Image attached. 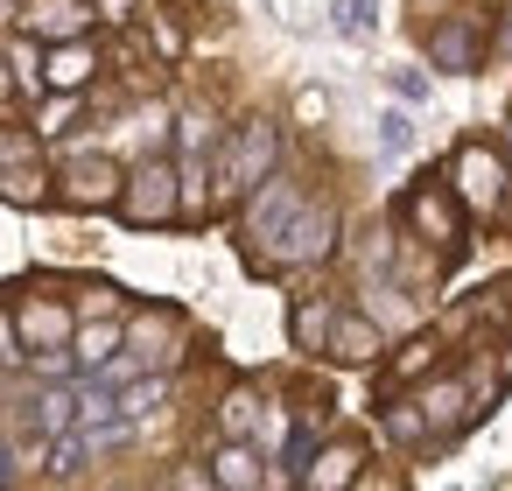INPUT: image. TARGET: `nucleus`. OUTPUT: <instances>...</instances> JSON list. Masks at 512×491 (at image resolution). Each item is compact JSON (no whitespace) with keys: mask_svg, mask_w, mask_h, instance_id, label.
Listing matches in <instances>:
<instances>
[{"mask_svg":"<svg viewBox=\"0 0 512 491\" xmlns=\"http://www.w3.org/2000/svg\"><path fill=\"white\" fill-rule=\"evenodd\" d=\"M134 232H155V225H176L183 218V162H169V155H148V162H134L127 169V183H120V204H113Z\"/></svg>","mask_w":512,"mask_h":491,"instance_id":"obj_1","label":"nucleus"},{"mask_svg":"<svg viewBox=\"0 0 512 491\" xmlns=\"http://www.w3.org/2000/svg\"><path fill=\"white\" fill-rule=\"evenodd\" d=\"M120 183H127L120 162H106L99 148H92V155L78 148V155L57 169V204H71V211H106V204H120Z\"/></svg>","mask_w":512,"mask_h":491,"instance_id":"obj_8","label":"nucleus"},{"mask_svg":"<svg viewBox=\"0 0 512 491\" xmlns=\"http://www.w3.org/2000/svg\"><path fill=\"white\" fill-rule=\"evenodd\" d=\"M0 484H15V456L8 449H0Z\"/></svg>","mask_w":512,"mask_h":491,"instance_id":"obj_33","label":"nucleus"},{"mask_svg":"<svg viewBox=\"0 0 512 491\" xmlns=\"http://www.w3.org/2000/svg\"><path fill=\"white\" fill-rule=\"evenodd\" d=\"M330 323H337V302L330 295H309V302H295L288 309V337H295V351H330Z\"/></svg>","mask_w":512,"mask_h":491,"instance_id":"obj_17","label":"nucleus"},{"mask_svg":"<svg viewBox=\"0 0 512 491\" xmlns=\"http://www.w3.org/2000/svg\"><path fill=\"white\" fill-rule=\"evenodd\" d=\"M407 225H414L442 260H456V253H463V197H456L442 176H428V183H414V190H407Z\"/></svg>","mask_w":512,"mask_h":491,"instance_id":"obj_5","label":"nucleus"},{"mask_svg":"<svg viewBox=\"0 0 512 491\" xmlns=\"http://www.w3.org/2000/svg\"><path fill=\"white\" fill-rule=\"evenodd\" d=\"M365 309L386 323V330H400V323H414L407 316V302H400V288H365Z\"/></svg>","mask_w":512,"mask_h":491,"instance_id":"obj_26","label":"nucleus"},{"mask_svg":"<svg viewBox=\"0 0 512 491\" xmlns=\"http://www.w3.org/2000/svg\"><path fill=\"white\" fill-rule=\"evenodd\" d=\"M372 15H379V0H330V29L344 43H365L372 36Z\"/></svg>","mask_w":512,"mask_h":491,"instance_id":"obj_22","label":"nucleus"},{"mask_svg":"<svg viewBox=\"0 0 512 491\" xmlns=\"http://www.w3.org/2000/svg\"><path fill=\"white\" fill-rule=\"evenodd\" d=\"M393 92L414 106V99H428V78H421V71H393Z\"/></svg>","mask_w":512,"mask_h":491,"instance_id":"obj_29","label":"nucleus"},{"mask_svg":"<svg viewBox=\"0 0 512 491\" xmlns=\"http://www.w3.org/2000/svg\"><path fill=\"white\" fill-rule=\"evenodd\" d=\"M274 162H281V127H274V120H246V127L232 134V148L211 162V169H218V204H246V197L274 176Z\"/></svg>","mask_w":512,"mask_h":491,"instance_id":"obj_2","label":"nucleus"},{"mask_svg":"<svg viewBox=\"0 0 512 491\" xmlns=\"http://www.w3.org/2000/svg\"><path fill=\"white\" fill-rule=\"evenodd\" d=\"M127 358H134V365H169V358H176V316H169V309H148V316L127 330Z\"/></svg>","mask_w":512,"mask_h":491,"instance_id":"obj_16","label":"nucleus"},{"mask_svg":"<svg viewBox=\"0 0 512 491\" xmlns=\"http://www.w3.org/2000/svg\"><path fill=\"white\" fill-rule=\"evenodd\" d=\"M421 414H428V435H463L484 407H477V379L470 372H435V379H421Z\"/></svg>","mask_w":512,"mask_h":491,"instance_id":"obj_9","label":"nucleus"},{"mask_svg":"<svg viewBox=\"0 0 512 491\" xmlns=\"http://www.w3.org/2000/svg\"><path fill=\"white\" fill-rule=\"evenodd\" d=\"M78 407H85V400H71L64 386L43 393V400H36V428H43V435H71V428H78Z\"/></svg>","mask_w":512,"mask_h":491,"instance_id":"obj_23","label":"nucleus"},{"mask_svg":"<svg viewBox=\"0 0 512 491\" xmlns=\"http://www.w3.org/2000/svg\"><path fill=\"white\" fill-rule=\"evenodd\" d=\"M218 428H225V435H253V428H260V393H253L246 379L218 400Z\"/></svg>","mask_w":512,"mask_h":491,"instance_id":"obj_20","label":"nucleus"},{"mask_svg":"<svg viewBox=\"0 0 512 491\" xmlns=\"http://www.w3.org/2000/svg\"><path fill=\"white\" fill-rule=\"evenodd\" d=\"M491 57H512V0H505V15H498V29H491Z\"/></svg>","mask_w":512,"mask_h":491,"instance_id":"obj_31","label":"nucleus"},{"mask_svg":"<svg viewBox=\"0 0 512 491\" xmlns=\"http://www.w3.org/2000/svg\"><path fill=\"white\" fill-rule=\"evenodd\" d=\"M22 29L36 43H71L92 29V0H22Z\"/></svg>","mask_w":512,"mask_h":491,"instance_id":"obj_12","label":"nucleus"},{"mask_svg":"<svg viewBox=\"0 0 512 491\" xmlns=\"http://www.w3.org/2000/svg\"><path fill=\"white\" fill-rule=\"evenodd\" d=\"M379 148H386V155H407V148H414V120H407V113H386V120H379Z\"/></svg>","mask_w":512,"mask_h":491,"instance_id":"obj_27","label":"nucleus"},{"mask_svg":"<svg viewBox=\"0 0 512 491\" xmlns=\"http://www.w3.org/2000/svg\"><path fill=\"white\" fill-rule=\"evenodd\" d=\"M0 162H36V141L29 134H0Z\"/></svg>","mask_w":512,"mask_h":491,"instance_id":"obj_28","label":"nucleus"},{"mask_svg":"<svg viewBox=\"0 0 512 491\" xmlns=\"http://www.w3.org/2000/svg\"><path fill=\"white\" fill-rule=\"evenodd\" d=\"M15 337H22V351H64L78 337V309L57 302V295H29L15 309Z\"/></svg>","mask_w":512,"mask_h":491,"instance_id":"obj_10","label":"nucleus"},{"mask_svg":"<svg viewBox=\"0 0 512 491\" xmlns=\"http://www.w3.org/2000/svg\"><path fill=\"white\" fill-rule=\"evenodd\" d=\"M386 351V323L372 316V309H337V323H330V358L337 365H372Z\"/></svg>","mask_w":512,"mask_h":491,"instance_id":"obj_11","label":"nucleus"},{"mask_svg":"<svg viewBox=\"0 0 512 491\" xmlns=\"http://www.w3.org/2000/svg\"><path fill=\"white\" fill-rule=\"evenodd\" d=\"M337 253V211L316 197H302V211L288 218V232L274 239V253H267V267H316V260H330Z\"/></svg>","mask_w":512,"mask_h":491,"instance_id":"obj_7","label":"nucleus"},{"mask_svg":"<svg viewBox=\"0 0 512 491\" xmlns=\"http://www.w3.org/2000/svg\"><path fill=\"white\" fill-rule=\"evenodd\" d=\"M211 484H225V491H260V484H281V477L260 463V449H253L246 435H232V442L211 456Z\"/></svg>","mask_w":512,"mask_h":491,"instance_id":"obj_15","label":"nucleus"},{"mask_svg":"<svg viewBox=\"0 0 512 491\" xmlns=\"http://www.w3.org/2000/svg\"><path fill=\"white\" fill-rule=\"evenodd\" d=\"M365 477V442L358 435H344V442H330V449H316L309 463H302V484L309 491H344V484H358Z\"/></svg>","mask_w":512,"mask_h":491,"instance_id":"obj_13","label":"nucleus"},{"mask_svg":"<svg viewBox=\"0 0 512 491\" xmlns=\"http://www.w3.org/2000/svg\"><path fill=\"white\" fill-rule=\"evenodd\" d=\"M71 344H78V358H85V365H113V358L127 351V330H120V323H78V337H71Z\"/></svg>","mask_w":512,"mask_h":491,"instance_id":"obj_19","label":"nucleus"},{"mask_svg":"<svg viewBox=\"0 0 512 491\" xmlns=\"http://www.w3.org/2000/svg\"><path fill=\"white\" fill-rule=\"evenodd\" d=\"M15 92V64H8V50H0V99Z\"/></svg>","mask_w":512,"mask_h":491,"instance_id":"obj_32","label":"nucleus"},{"mask_svg":"<svg viewBox=\"0 0 512 491\" xmlns=\"http://www.w3.org/2000/svg\"><path fill=\"white\" fill-rule=\"evenodd\" d=\"M92 78H99V50H92L85 36L50 43V57H43V85H50V92H85Z\"/></svg>","mask_w":512,"mask_h":491,"instance_id":"obj_14","label":"nucleus"},{"mask_svg":"<svg viewBox=\"0 0 512 491\" xmlns=\"http://www.w3.org/2000/svg\"><path fill=\"white\" fill-rule=\"evenodd\" d=\"M302 211V183L295 176H267L253 197H246V218H239V239H246V253H253V267H267V253H274V239L288 232V218Z\"/></svg>","mask_w":512,"mask_h":491,"instance_id":"obj_4","label":"nucleus"},{"mask_svg":"<svg viewBox=\"0 0 512 491\" xmlns=\"http://www.w3.org/2000/svg\"><path fill=\"white\" fill-rule=\"evenodd\" d=\"M183 148H190V155H204V148H211V120H197V113H190V120H183Z\"/></svg>","mask_w":512,"mask_h":491,"instance_id":"obj_30","label":"nucleus"},{"mask_svg":"<svg viewBox=\"0 0 512 491\" xmlns=\"http://www.w3.org/2000/svg\"><path fill=\"white\" fill-rule=\"evenodd\" d=\"M50 197H57V183H50L43 169H29V162H0V204L36 211V204H50Z\"/></svg>","mask_w":512,"mask_h":491,"instance_id":"obj_18","label":"nucleus"},{"mask_svg":"<svg viewBox=\"0 0 512 491\" xmlns=\"http://www.w3.org/2000/svg\"><path fill=\"white\" fill-rule=\"evenodd\" d=\"M449 190L463 197V211L498 218V204H505V190H512V169H505V155H498L491 141H463V148L449 155Z\"/></svg>","mask_w":512,"mask_h":491,"instance_id":"obj_3","label":"nucleus"},{"mask_svg":"<svg viewBox=\"0 0 512 491\" xmlns=\"http://www.w3.org/2000/svg\"><path fill=\"white\" fill-rule=\"evenodd\" d=\"M29 43H36V36H29ZM29 43H15V50H8V64H15V85H22V92H50V85H43V57H36Z\"/></svg>","mask_w":512,"mask_h":491,"instance_id":"obj_25","label":"nucleus"},{"mask_svg":"<svg viewBox=\"0 0 512 491\" xmlns=\"http://www.w3.org/2000/svg\"><path fill=\"white\" fill-rule=\"evenodd\" d=\"M99 8H106V15H120V8H127V0H99Z\"/></svg>","mask_w":512,"mask_h":491,"instance_id":"obj_34","label":"nucleus"},{"mask_svg":"<svg viewBox=\"0 0 512 491\" xmlns=\"http://www.w3.org/2000/svg\"><path fill=\"white\" fill-rule=\"evenodd\" d=\"M484 57H491L484 15H442V22L428 29V64H435L442 78H477Z\"/></svg>","mask_w":512,"mask_h":491,"instance_id":"obj_6","label":"nucleus"},{"mask_svg":"<svg viewBox=\"0 0 512 491\" xmlns=\"http://www.w3.org/2000/svg\"><path fill=\"white\" fill-rule=\"evenodd\" d=\"M435 351H442L435 337H407V351H400V358L386 365V386H407V379H428V372H435Z\"/></svg>","mask_w":512,"mask_h":491,"instance_id":"obj_21","label":"nucleus"},{"mask_svg":"<svg viewBox=\"0 0 512 491\" xmlns=\"http://www.w3.org/2000/svg\"><path fill=\"white\" fill-rule=\"evenodd\" d=\"M505 148H512V113H505Z\"/></svg>","mask_w":512,"mask_h":491,"instance_id":"obj_35","label":"nucleus"},{"mask_svg":"<svg viewBox=\"0 0 512 491\" xmlns=\"http://www.w3.org/2000/svg\"><path fill=\"white\" fill-rule=\"evenodd\" d=\"M386 435H393V442H428V414H421V400H393V407H386Z\"/></svg>","mask_w":512,"mask_h":491,"instance_id":"obj_24","label":"nucleus"}]
</instances>
